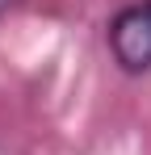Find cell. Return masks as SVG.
<instances>
[{
  "label": "cell",
  "mask_w": 151,
  "mask_h": 155,
  "mask_svg": "<svg viewBox=\"0 0 151 155\" xmlns=\"http://www.w3.org/2000/svg\"><path fill=\"white\" fill-rule=\"evenodd\" d=\"M13 4H17V0H0V17H4V13H8Z\"/></svg>",
  "instance_id": "cell-2"
},
{
  "label": "cell",
  "mask_w": 151,
  "mask_h": 155,
  "mask_svg": "<svg viewBox=\"0 0 151 155\" xmlns=\"http://www.w3.org/2000/svg\"><path fill=\"white\" fill-rule=\"evenodd\" d=\"M109 51L118 67L139 76L151 71V0H134L109 21Z\"/></svg>",
  "instance_id": "cell-1"
}]
</instances>
